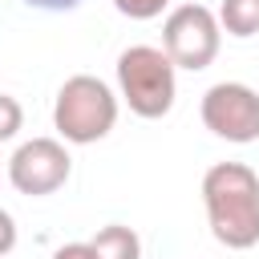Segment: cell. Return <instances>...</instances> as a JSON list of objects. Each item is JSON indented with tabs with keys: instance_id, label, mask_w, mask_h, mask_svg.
Masks as SVG:
<instances>
[{
	"instance_id": "6",
	"label": "cell",
	"mask_w": 259,
	"mask_h": 259,
	"mask_svg": "<svg viewBox=\"0 0 259 259\" xmlns=\"http://www.w3.org/2000/svg\"><path fill=\"white\" fill-rule=\"evenodd\" d=\"M69 170H73V158L57 138H32L16 146V154L8 158V182L28 198H45L61 190L69 182Z\"/></svg>"
},
{
	"instance_id": "1",
	"label": "cell",
	"mask_w": 259,
	"mask_h": 259,
	"mask_svg": "<svg viewBox=\"0 0 259 259\" xmlns=\"http://www.w3.org/2000/svg\"><path fill=\"white\" fill-rule=\"evenodd\" d=\"M202 202L223 247L247 251L259 243V174L247 162H214L202 174Z\"/></svg>"
},
{
	"instance_id": "7",
	"label": "cell",
	"mask_w": 259,
	"mask_h": 259,
	"mask_svg": "<svg viewBox=\"0 0 259 259\" xmlns=\"http://www.w3.org/2000/svg\"><path fill=\"white\" fill-rule=\"evenodd\" d=\"M89 243H93L97 259H138L142 255V239L134 235V227H121V223L101 227Z\"/></svg>"
},
{
	"instance_id": "11",
	"label": "cell",
	"mask_w": 259,
	"mask_h": 259,
	"mask_svg": "<svg viewBox=\"0 0 259 259\" xmlns=\"http://www.w3.org/2000/svg\"><path fill=\"white\" fill-rule=\"evenodd\" d=\"M53 259H97V251H93V243H65L53 251Z\"/></svg>"
},
{
	"instance_id": "9",
	"label": "cell",
	"mask_w": 259,
	"mask_h": 259,
	"mask_svg": "<svg viewBox=\"0 0 259 259\" xmlns=\"http://www.w3.org/2000/svg\"><path fill=\"white\" fill-rule=\"evenodd\" d=\"M20 125H24V109H20V101L8 97V93H0V142L16 138Z\"/></svg>"
},
{
	"instance_id": "10",
	"label": "cell",
	"mask_w": 259,
	"mask_h": 259,
	"mask_svg": "<svg viewBox=\"0 0 259 259\" xmlns=\"http://www.w3.org/2000/svg\"><path fill=\"white\" fill-rule=\"evenodd\" d=\"M113 8L130 20H154L170 8V0H113Z\"/></svg>"
},
{
	"instance_id": "4",
	"label": "cell",
	"mask_w": 259,
	"mask_h": 259,
	"mask_svg": "<svg viewBox=\"0 0 259 259\" xmlns=\"http://www.w3.org/2000/svg\"><path fill=\"white\" fill-rule=\"evenodd\" d=\"M219 45L223 28L206 4H178L162 24V53L174 61V69H206L219 57Z\"/></svg>"
},
{
	"instance_id": "3",
	"label": "cell",
	"mask_w": 259,
	"mask_h": 259,
	"mask_svg": "<svg viewBox=\"0 0 259 259\" xmlns=\"http://www.w3.org/2000/svg\"><path fill=\"white\" fill-rule=\"evenodd\" d=\"M117 89H121V101L130 105V113H138L146 121L166 117L174 109V93H178L174 61L154 45H130L117 57Z\"/></svg>"
},
{
	"instance_id": "2",
	"label": "cell",
	"mask_w": 259,
	"mask_h": 259,
	"mask_svg": "<svg viewBox=\"0 0 259 259\" xmlns=\"http://www.w3.org/2000/svg\"><path fill=\"white\" fill-rule=\"evenodd\" d=\"M53 125L73 146H93L117 125V97L101 77L77 73L57 89L53 101Z\"/></svg>"
},
{
	"instance_id": "8",
	"label": "cell",
	"mask_w": 259,
	"mask_h": 259,
	"mask_svg": "<svg viewBox=\"0 0 259 259\" xmlns=\"http://www.w3.org/2000/svg\"><path fill=\"white\" fill-rule=\"evenodd\" d=\"M219 28L247 40L259 32V0H223L219 4Z\"/></svg>"
},
{
	"instance_id": "5",
	"label": "cell",
	"mask_w": 259,
	"mask_h": 259,
	"mask_svg": "<svg viewBox=\"0 0 259 259\" xmlns=\"http://www.w3.org/2000/svg\"><path fill=\"white\" fill-rule=\"evenodd\" d=\"M202 125L223 138V142H235V146H247V142H259V93L243 81H219L202 93Z\"/></svg>"
},
{
	"instance_id": "12",
	"label": "cell",
	"mask_w": 259,
	"mask_h": 259,
	"mask_svg": "<svg viewBox=\"0 0 259 259\" xmlns=\"http://www.w3.org/2000/svg\"><path fill=\"white\" fill-rule=\"evenodd\" d=\"M16 247V223H12V214L0 206V255H8Z\"/></svg>"
},
{
	"instance_id": "13",
	"label": "cell",
	"mask_w": 259,
	"mask_h": 259,
	"mask_svg": "<svg viewBox=\"0 0 259 259\" xmlns=\"http://www.w3.org/2000/svg\"><path fill=\"white\" fill-rule=\"evenodd\" d=\"M28 8H45V12H69V8H77L81 0H24Z\"/></svg>"
}]
</instances>
